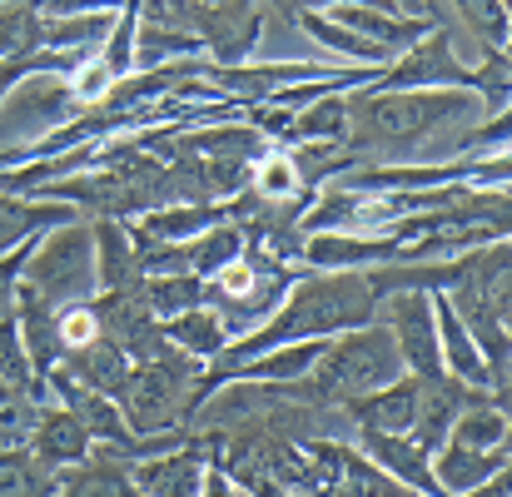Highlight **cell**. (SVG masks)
Masks as SVG:
<instances>
[{
    "instance_id": "cell-1",
    "label": "cell",
    "mask_w": 512,
    "mask_h": 497,
    "mask_svg": "<svg viewBox=\"0 0 512 497\" xmlns=\"http://www.w3.org/2000/svg\"><path fill=\"white\" fill-rule=\"evenodd\" d=\"M363 284L358 279H334V284H314L299 294V304L289 309V319L279 324V333H319V329H339L348 319L363 314Z\"/></svg>"
},
{
    "instance_id": "cell-2",
    "label": "cell",
    "mask_w": 512,
    "mask_h": 497,
    "mask_svg": "<svg viewBox=\"0 0 512 497\" xmlns=\"http://www.w3.org/2000/svg\"><path fill=\"white\" fill-rule=\"evenodd\" d=\"M398 373V353H393V343L388 338H378V333H363V338H353V343H343L339 353L329 358V388H339V393H358V388H378V383H388Z\"/></svg>"
},
{
    "instance_id": "cell-3",
    "label": "cell",
    "mask_w": 512,
    "mask_h": 497,
    "mask_svg": "<svg viewBox=\"0 0 512 497\" xmlns=\"http://www.w3.org/2000/svg\"><path fill=\"white\" fill-rule=\"evenodd\" d=\"M85 264H90L85 239H80V234H65V239H55V244L35 259V279H40V284H60V294H70V284L85 279Z\"/></svg>"
},
{
    "instance_id": "cell-4",
    "label": "cell",
    "mask_w": 512,
    "mask_h": 497,
    "mask_svg": "<svg viewBox=\"0 0 512 497\" xmlns=\"http://www.w3.org/2000/svg\"><path fill=\"white\" fill-rule=\"evenodd\" d=\"M65 110V95H60V85H30V90H20L10 105H5V130H30V125H40V120H55Z\"/></svg>"
},
{
    "instance_id": "cell-5",
    "label": "cell",
    "mask_w": 512,
    "mask_h": 497,
    "mask_svg": "<svg viewBox=\"0 0 512 497\" xmlns=\"http://www.w3.org/2000/svg\"><path fill=\"white\" fill-rule=\"evenodd\" d=\"M488 468H493V458H478L473 448H463V443H458V448L448 453V463H443V478H448L458 493H468V488H473Z\"/></svg>"
},
{
    "instance_id": "cell-6",
    "label": "cell",
    "mask_w": 512,
    "mask_h": 497,
    "mask_svg": "<svg viewBox=\"0 0 512 497\" xmlns=\"http://www.w3.org/2000/svg\"><path fill=\"white\" fill-rule=\"evenodd\" d=\"M373 418H378L383 428H403V423H413V418H418V393H413V388L388 393L383 403H373Z\"/></svg>"
},
{
    "instance_id": "cell-7",
    "label": "cell",
    "mask_w": 512,
    "mask_h": 497,
    "mask_svg": "<svg viewBox=\"0 0 512 497\" xmlns=\"http://www.w3.org/2000/svg\"><path fill=\"white\" fill-rule=\"evenodd\" d=\"M403 333H408V353L418 358L423 353V368H433V343H428V319H423V304H403Z\"/></svg>"
},
{
    "instance_id": "cell-8",
    "label": "cell",
    "mask_w": 512,
    "mask_h": 497,
    "mask_svg": "<svg viewBox=\"0 0 512 497\" xmlns=\"http://www.w3.org/2000/svg\"><path fill=\"white\" fill-rule=\"evenodd\" d=\"M80 443H85V438H80V423H70V418H65V423H50V428H45V438H40L45 458H75V453H80Z\"/></svg>"
},
{
    "instance_id": "cell-9",
    "label": "cell",
    "mask_w": 512,
    "mask_h": 497,
    "mask_svg": "<svg viewBox=\"0 0 512 497\" xmlns=\"http://www.w3.org/2000/svg\"><path fill=\"white\" fill-rule=\"evenodd\" d=\"M145 488H155V493H165V497H189V488H194V473H189L184 463L150 468V473H145Z\"/></svg>"
},
{
    "instance_id": "cell-10",
    "label": "cell",
    "mask_w": 512,
    "mask_h": 497,
    "mask_svg": "<svg viewBox=\"0 0 512 497\" xmlns=\"http://www.w3.org/2000/svg\"><path fill=\"white\" fill-rule=\"evenodd\" d=\"M503 438V418L498 413H478L468 423H458V443L463 448H483V443H498Z\"/></svg>"
},
{
    "instance_id": "cell-11",
    "label": "cell",
    "mask_w": 512,
    "mask_h": 497,
    "mask_svg": "<svg viewBox=\"0 0 512 497\" xmlns=\"http://www.w3.org/2000/svg\"><path fill=\"white\" fill-rule=\"evenodd\" d=\"M75 497H125V488H120L115 473H85L75 483Z\"/></svg>"
},
{
    "instance_id": "cell-12",
    "label": "cell",
    "mask_w": 512,
    "mask_h": 497,
    "mask_svg": "<svg viewBox=\"0 0 512 497\" xmlns=\"http://www.w3.org/2000/svg\"><path fill=\"white\" fill-rule=\"evenodd\" d=\"M30 493H35L30 473L20 463H0V497H30Z\"/></svg>"
},
{
    "instance_id": "cell-13",
    "label": "cell",
    "mask_w": 512,
    "mask_h": 497,
    "mask_svg": "<svg viewBox=\"0 0 512 497\" xmlns=\"http://www.w3.org/2000/svg\"><path fill=\"white\" fill-rule=\"evenodd\" d=\"M294 184H299V174H294V169L284 165V160H274V165H269L264 174H259V189H264V194H289Z\"/></svg>"
},
{
    "instance_id": "cell-14",
    "label": "cell",
    "mask_w": 512,
    "mask_h": 497,
    "mask_svg": "<svg viewBox=\"0 0 512 497\" xmlns=\"http://www.w3.org/2000/svg\"><path fill=\"white\" fill-rule=\"evenodd\" d=\"M105 85H110V70H105V65H85L80 80H75V95L95 100V95H105Z\"/></svg>"
},
{
    "instance_id": "cell-15",
    "label": "cell",
    "mask_w": 512,
    "mask_h": 497,
    "mask_svg": "<svg viewBox=\"0 0 512 497\" xmlns=\"http://www.w3.org/2000/svg\"><path fill=\"white\" fill-rule=\"evenodd\" d=\"M90 338H95V319H90V314H70V319L60 324V343H75V348H80V343H90Z\"/></svg>"
},
{
    "instance_id": "cell-16",
    "label": "cell",
    "mask_w": 512,
    "mask_h": 497,
    "mask_svg": "<svg viewBox=\"0 0 512 497\" xmlns=\"http://www.w3.org/2000/svg\"><path fill=\"white\" fill-rule=\"evenodd\" d=\"M209 329H214V324H204V319H184V324H179V338H189L194 348H214L219 333H209Z\"/></svg>"
},
{
    "instance_id": "cell-17",
    "label": "cell",
    "mask_w": 512,
    "mask_h": 497,
    "mask_svg": "<svg viewBox=\"0 0 512 497\" xmlns=\"http://www.w3.org/2000/svg\"><path fill=\"white\" fill-rule=\"evenodd\" d=\"M339 120H343V115L334 110V105H329V110L309 115V120H304V130H309V135H334V125H339Z\"/></svg>"
},
{
    "instance_id": "cell-18",
    "label": "cell",
    "mask_w": 512,
    "mask_h": 497,
    "mask_svg": "<svg viewBox=\"0 0 512 497\" xmlns=\"http://www.w3.org/2000/svg\"><path fill=\"white\" fill-rule=\"evenodd\" d=\"M224 289L229 294H249V269H229L224 274Z\"/></svg>"
},
{
    "instance_id": "cell-19",
    "label": "cell",
    "mask_w": 512,
    "mask_h": 497,
    "mask_svg": "<svg viewBox=\"0 0 512 497\" xmlns=\"http://www.w3.org/2000/svg\"><path fill=\"white\" fill-rule=\"evenodd\" d=\"M209 497H229V493H224V483H214V493H209Z\"/></svg>"
}]
</instances>
